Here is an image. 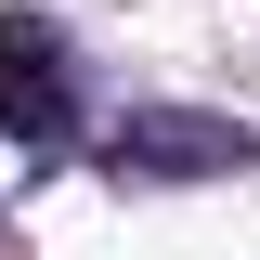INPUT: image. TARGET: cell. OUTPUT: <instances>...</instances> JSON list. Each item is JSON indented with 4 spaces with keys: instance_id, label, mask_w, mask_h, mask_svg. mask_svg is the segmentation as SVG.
Returning a JSON list of instances; mask_svg holds the SVG:
<instances>
[{
    "instance_id": "6da1fadb",
    "label": "cell",
    "mask_w": 260,
    "mask_h": 260,
    "mask_svg": "<svg viewBox=\"0 0 260 260\" xmlns=\"http://www.w3.org/2000/svg\"><path fill=\"white\" fill-rule=\"evenodd\" d=\"M0 143H26V156L78 143V39L52 13H0Z\"/></svg>"
},
{
    "instance_id": "7a4b0ae2",
    "label": "cell",
    "mask_w": 260,
    "mask_h": 260,
    "mask_svg": "<svg viewBox=\"0 0 260 260\" xmlns=\"http://www.w3.org/2000/svg\"><path fill=\"white\" fill-rule=\"evenodd\" d=\"M104 169L117 182H208V169H247V130H221V117H117Z\"/></svg>"
}]
</instances>
